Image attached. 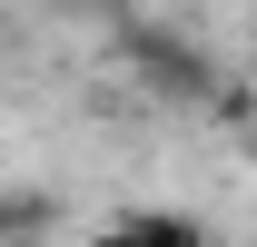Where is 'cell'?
Here are the masks:
<instances>
[{"label":"cell","instance_id":"obj_1","mask_svg":"<svg viewBox=\"0 0 257 247\" xmlns=\"http://www.w3.org/2000/svg\"><path fill=\"white\" fill-rule=\"evenodd\" d=\"M89 247H218V237H208V217H188V208H128V217H109Z\"/></svg>","mask_w":257,"mask_h":247}]
</instances>
